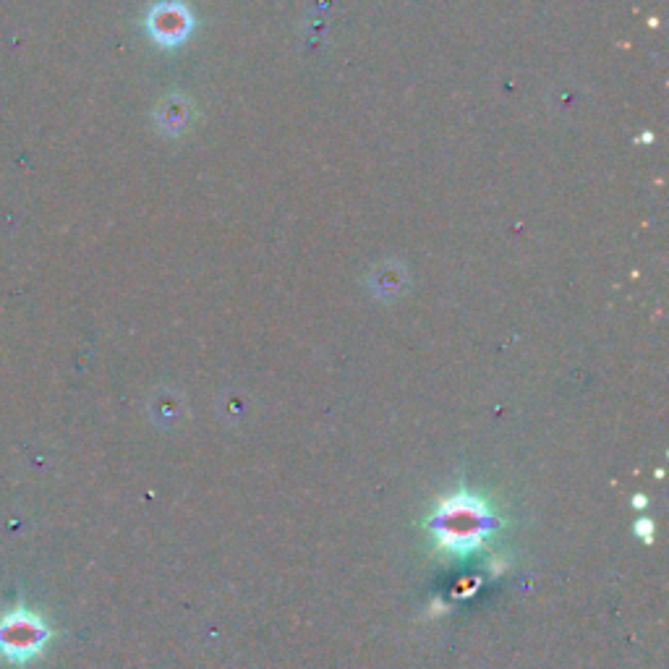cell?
I'll use <instances>...</instances> for the list:
<instances>
[{
	"mask_svg": "<svg viewBox=\"0 0 669 669\" xmlns=\"http://www.w3.org/2000/svg\"><path fill=\"white\" fill-rule=\"evenodd\" d=\"M48 638V628L29 612L8 615V620L0 625V651L8 654V659H29L40 651V646Z\"/></svg>",
	"mask_w": 669,
	"mask_h": 669,
	"instance_id": "2",
	"label": "cell"
},
{
	"mask_svg": "<svg viewBox=\"0 0 669 669\" xmlns=\"http://www.w3.org/2000/svg\"><path fill=\"white\" fill-rule=\"evenodd\" d=\"M429 526L440 541V547L463 552V549L479 547L481 541L487 539L494 528V518L484 502L471 500V497H453L442 502Z\"/></svg>",
	"mask_w": 669,
	"mask_h": 669,
	"instance_id": "1",
	"label": "cell"
}]
</instances>
